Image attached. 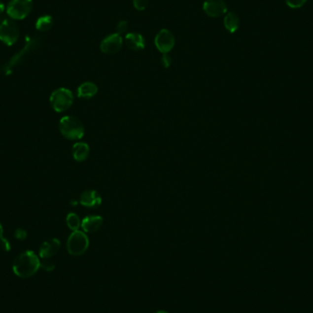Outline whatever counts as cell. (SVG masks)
Returning <instances> with one entry per match:
<instances>
[{"mask_svg":"<svg viewBox=\"0 0 313 313\" xmlns=\"http://www.w3.org/2000/svg\"><path fill=\"white\" fill-rule=\"evenodd\" d=\"M40 45V39L38 38H30L24 46V48L22 50L16 53L14 56H13L7 64L4 65L3 67V70L4 71L7 73V71L11 70L13 69V67H15L17 64H19V63H21L27 56H29L32 52L34 51H36L39 47Z\"/></svg>","mask_w":313,"mask_h":313,"instance_id":"obj_6","label":"cell"},{"mask_svg":"<svg viewBox=\"0 0 313 313\" xmlns=\"http://www.w3.org/2000/svg\"><path fill=\"white\" fill-rule=\"evenodd\" d=\"M89 247V238L83 231H73L67 240V251L70 256L83 255Z\"/></svg>","mask_w":313,"mask_h":313,"instance_id":"obj_3","label":"cell"},{"mask_svg":"<svg viewBox=\"0 0 313 313\" xmlns=\"http://www.w3.org/2000/svg\"><path fill=\"white\" fill-rule=\"evenodd\" d=\"M3 233H4V231H3V226H2V224L0 223V238H1V237H3Z\"/></svg>","mask_w":313,"mask_h":313,"instance_id":"obj_28","label":"cell"},{"mask_svg":"<svg viewBox=\"0 0 313 313\" xmlns=\"http://www.w3.org/2000/svg\"><path fill=\"white\" fill-rule=\"evenodd\" d=\"M104 219L99 215H88L83 218L81 227L84 233H96L102 227Z\"/></svg>","mask_w":313,"mask_h":313,"instance_id":"obj_13","label":"cell"},{"mask_svg":"<svg viewBox=\"0 0 313 313\" xmlns=\"http://www.w3.org/2000/svg\"><path fill=\"white\" fill-rule=\"evenodd\" d=\"M90 155V147L84 142H77L72 146V157L78 162L87 160Z\"/></svg>","mask_w":313,"mask_h":313,"instance_id":"obj_15","label":"cell"},{"mask_svg":"<svg viewBox=\"0 0 313 313\" xmlns=\"http://www.w3.org/2000/svg\"><path fill=\"white\" fill-rule=\"evenodd\" d=\"M133 5L136 9L144 10L148 5V0H133Z\"/></svg>","mask_w":313,"mask_h":313,"instance_id":"obj_23","label":"cell"},{"mask_svg":"<svg viewBox=\"0 0 313 313\" xmlns=\"http://www.w3.org/2000/svg\"><path fill=\"white\" fill-rule=\"evenodd\" d=\"M155 45L161 53H169L175 45V38L173 33L165 29L161 30L155 38Z\"/></svg>","mask_w":313,"mask_h":313,"instance_id":"obj_8","label":"cell"},{"mask_svg":"<svg viewBox=\"0 0 313 313\" xmlns=\"http://www.w3.org/2000/svg\"><path fill=\"white\" fill-rule=\"evenodd\" d=\"M286 4L291 8H300L304 6L307 0H285Z\"/></svg>","mask_w":313,"mask_h":313,"instance_id":"obj_21","label":"cell"},{"mask_svg":"<svg viewBox=\"0 0 313 313\" xmlns=\"http://www.w3.org/2000/svg\"><path fill=\"white\" fill-rule=\"evenodd\" d=\"M66 224L70 230L73 232V231L79 230V228L81 227V224H82V221L80 220V218L76 213L70 212V213H68V215L66 217Z\"/></svg>","mask_w":313,"mask_h":313,"instance_id":"obj_19","label":"cell"},{"mask_svg":"<svg viewBox=\"0 0 313 313\" xmlns=\"http://www.w3.org/2000/svg\"><path fill=\"white\" fill-rule=\"evenodd\" d=\"M204 11L211 18H219L227 12V6L224 0H205Z\"/></svg>","mask_w":313,"mask_h":313,"instance_id":"obj_10","label":"cell"},{"mask_svg":"<svg viewBox=\"0 0 313 313\" xmlns=\"http://www.w3.org/2000/svg\"><path fill=\"white\" fill-rule=\"evenodd\" d=\"M59 129L61 134L70 140H78L84 136L83 124L75 116L66 115L59 122Z\"/></svg>","mask_w":313,"mask_h":313,"instance_id":"obj_2","label":"cell"},{"mask_svg":"<svg viewBox=\"0 0 313 313\" xmlns=\"http://www.w3.org/2000/svg\"><path fill=\"white\" fill-rule=\"evenodd\" d=\"M40 269V259L33 251H25L14 259V274L21 278H30Z\"/></svg>","mask_w":313,"mask_h":313,"instance_id":"obj_1","label":"cell"},{"mask_svg":"<svg viewBox=\"0 0 313 313\" xmlns=\"http://www.w3.org/2000/svg\"><path fill=\"white\" fill-rule=\"evenodd\" d=\"M239 18L236 13L229 12L225 15L224 19V28L230 33L237 32L239 28Z\"/></svg>","mask_w":313,"mask_h":313,"instance_id":"obj_17","label":"cell"},{"mask_svg":"<svg viewBox=\"0 0 313 313\" xmlns=\"http://www.w3.org/2000/svg\"><path fill=\"white\" fill-rule=\"evenodd\" d=\"M14 237H15V238H16L17 240L23 241V240H25L27 237H28V234H27V232H26L24 229L19 228V229H17V230L15 231Z\"/></svg>","mask_w":313,"mask_h":313,"instance_id":"obj_24","label":"cell"},{"mask_svg":"<svg viewBox=\"0 0 313 313\" xmlns=\"http://www.w3.org/2000/svg\"><path fill=\"white\" fill-rule=\"evenodd\" d=\"M61 248V242L57 238H51L41 243L38 249V256L41 259H50L55 256Z\"/></svg>","mask_w":313,"mask_h":313,"instance_id":"obj_11","label":"cell"},{"mask_svg":"<svg viewBox=\"0 0 313 313\" xmlns=\"http://www.w3.org/2000/svg\"><path fill=\"white\" fill-rule=\"evenodd\" d=\"M53 26V19L50 15H44L38 18L36 21L35 27L38 32H48L50 31Z\"/></svg>","mask_w":313,"mask_h":313,"instance_id":"obj_18","label":"cell"},{"mask_svg":"<svg viewBox=\"0 0 313 313\" xmlns=\"http://www.w3.org/2000/svg\"><path fill=\"white\" fill-rule=\"evenodd\" d=\"M123 46V38L117 33L111 34L104 38L100 45L101 51L105 54H115L121 50Z\"/></svg>","mask_w":313,"mask_h":313,"instance_id":"obj_9","label":"cell"},{"mask_svg":"<svg viewBox=\"0 0 313 313\" xmlns=\"http://www.w3.org/2000/svg\"><path fill=\"white\" fill-rule=\"evenodd\" d=\"M73 95L67 88L55 90L50 97L51 107L57 113H62L70 108L73 104Z\"/></svg>","mask_w":313,"mask_h":313,"instance_id":"obj_4","label":"cell"},{"mask_svg":"<svg viewBox=\"0 0 313 313\" xmlns=\"http://www.w3.org/2000/svg\"><path fill=\"white\" fill-rule=\"evenodd\" d=\"M80 204L87 208H96L102 204V197L95 190H87L82 192Z\"/></svg>","mask_w":313,"mask_h":313,"instance_id":"obj_12","label":"cell"},{"mask_svg":"<svg viewBox=\"0 0 313 313\" xmlns=\"http://www.w3.org/2000/svg\"><path fill=\"white\" fill-rule=\"evenodd\" d=\"M98 92V87L96 83L85 82L82 83L77 89V96L79 98L90 99L96 96Z\"/></svg>","mask_w":313,"mask_h":313,"instance_id":"obj_16","label":"cell"},{"mask_svg":"<svg viewBox=\"0 0 313 313\" xmlns=\"http://www.w3.org/2000/svg\"><path fill=\"white\" fill-rule=\"evenodd\" d=\"M32 7V0H11L6 6V14L13 20H21L31 14Z\"/></svg>","mask_w":313,"mask_h":313,"instance_id":"obj_5","label":"cell"},{"mask_svg":"<svg viewBox=\"0 0 313 313\" xmlns=\"http://www.w3.org/2000/svg\"><path fill=\"white\" fill-rule=\"evenodd\" d=\"M128 28V21L126 20H121L118 22V24L116 26V33L119 34L121 36V34L127 32Z\"/></svg>","mask_w":313,"mask_h":313,"instance_id":"obj_22","label":"cell"},{"mask_svg":"<svg viewBox=\"0 0 313 313\" xmlns=\"http://www.w3.org/2000/svg\"><path fill=\"white\" fill-rule=\"evenodd\" d=\"M5 19H4V18H3V17H2L1 15H0V25H1V23H2V22H3L4 20H5Z\"/></svg>","mask_w":313,"mask_h":313,"instance_id":"obj_29","label":"cell"},{"mask_svg":"<svg viewBox=\"0 0 313 313\" xmlns=\"http://www.w3.org/2000/svg\"><path fill=\"white\" fill-rule=\"evenodd\" d=\"M167 313V312H165V311H159V312H157V313Z\"/></svg>","mask_w":313,"mask_h":313,"instance_id":"obj_30","label":"cell"},{"mask_svg":"<svg viewBox=\"0 0 313 313\" xmlns=\"http://www.w3.org/2000/svg\"><path fill=\"white\" fill-rule=\"evenodd\" d=\"M19 28L13 19H6L0 25V40L7 45L12 46L19 38Z\"/></svg>","mask_w":313,"mask_h":313,"instance_id":"obj_7","label":"cell"},{"mask_svg":"<svg viewBox=\"0 0 313 313\" xmlns=\"http://www.w3.org/2000/svg\"><path fill=\"white\" fill-rule=\"evenodd\" d=\"M125 43L127 45L128 49L132 51H141L145 48L146 41L145 38L142 37V35L139 33H135L131 32L128 33L125 38Z\"/></svg>","mask_w":313,"mask_h":313,"instance_id":"obj_14","label":"cell"},{"mask_svg":"<svg viewBox=\"0 0 313 313\" xmlns=\"http://www.w3.org/2000/svg\"><path fill=\"white\" fill-rule=\"evenodd\" d=\"M40 269H43L47 272H51V271H53L54 269H55V265L51 261H50L49 259H42L40 261Z\"/></svg>","mask_w":313,"mask_h":313,"instance_id":"obj_20","label":"cell"},{"mask_svg":"<svg viewBox=\"0 0 313 313\" xmlns=\"http://www.w3.org/2000/svg\"><path fill=\"white\" fill-rule=\"evenodd\" d=\"M4 11H5V5L2 1H0V15H2Z\"/></svg>","mask_w":313,"mask_h":313,"instance_id":"obj_27","label":"cell"},{"mask_svg":"<svg viewBox=\"0 0 313 313\" xmlns=\"http://www.w3.org/2000/svg\"><path fill=\"white\" fill-rule=\"evenodd\" d=\"M161 64L165 67V68H169L172 64V57L169 55V53H165L162 55L161 57Z\"/></svg>","mask_w":313,"mask_h":313,"instance_id":"obj_26","label":"cell"},{"mask_svg":"<svg viewBox=\"0 0 313 313\" xmlns=\"http://www.w3.org/2000/svg\"><path fill=\"white\" fill-rule=\"evenodd\" d=\"M0 247H1V249L5 251V252H9L10 249H11V245H10L9 241L6 238H4V237L0 238Z\"/></svg>","mask_w":313,"mask_h":313,"instance_id":"obj_25","label":"cell"}]
</instances>
